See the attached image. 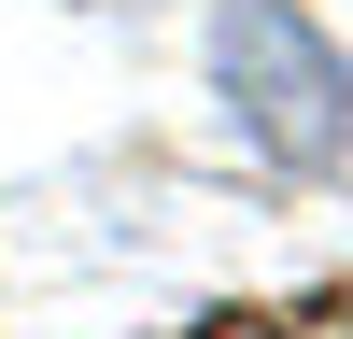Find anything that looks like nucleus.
I'll return each mask as SVG.
<instances>
[{"label":"nucleus","mask_w":353,"mask_h":339,"mask_svg":"<svg viewBox=\"0 0 353 339\" xmlns=\"http://www.w3.org/2000/svg\"><path fill=\"white\" fill-rule=\"evenodd\" d=\"M212 71H226V99H241V141H254V156L325 170L353 141V56L297 14V0H226V14H212Z\"/></svg>","instance_id":"f257e3e1"}]
</instances>
